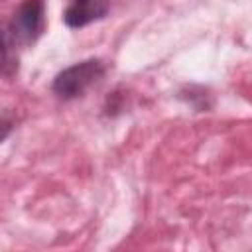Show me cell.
<instances>
[{
    "label": "cell",
    "instance_id": "1",
    "mask_svg": "<svg viewBox=\"0 0 252 252\" xmlns=\"http://www.w3.org/2000/svg\"><path fill=\"white\" fill-rule=\"evenodd\" d=\"M45 30L43 0H24L4 32V55L16 51V43H33Z\"/></svg>",
    "mask_w": 252,
    "mask_h": 252
},
{
    "label": "cell",
    "instance_id": "2",
    "mask_svg": "<svg viewBox=\"0 0 252 252\" xmlns=\"http://www.w3.org/2000/svg\"><path fill=\"white\" fill-rule=\"evenodd\" d=\"M104 77V65L100 59H85L63 69L51 85V91L65 100L83 96L94 83Z\"/></svg>",
    "mask_w": 252,
    "mask_h": 252
},
{
    "label": "cell",
    "instance_id": "3",
    "mask_svg": "<svg viewBox=\"0 0 252 252\" xmlns=\"http://www.w3.org/2000/svg\"><path fill=\"white\" fill-rule=\"evenodd\" d=\"M108 14V0H69L63 22L69 28H85Z\"/></svg>",
    "mask_w": 252,
    "mask_h": 252
}]
</instances>
